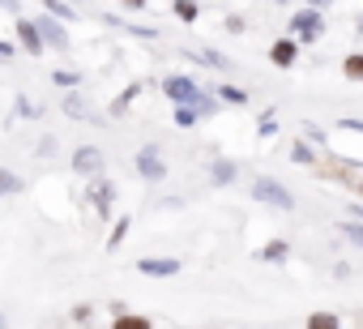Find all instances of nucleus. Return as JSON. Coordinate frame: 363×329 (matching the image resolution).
Masks as SVG:
<instances>
[{"label": "nucleus", "mask_w": 363, "mask_h": 329, "mask_svg": "<svg viewBox=\"0 0 363 329\" xmlns=\"http://www.w3.org/2000/svg\"><path fill=\"white\" fill-rule=\"evenodd\" d=\"M308 329H337V316L333 312H312L308 316Z\"/></svg>", "instance_id": "13"}, {"label": "nucleus", "mask_w": 363, "mask_h": 329, "mask_svg": "<svg viewBox=\"0 0 363 329\" xmlns=\"http://www.w3.org/2000/svg\"><path fill=\"white\" fill-rule=\"evenodd\" d=\"M282 257H286V244H269L265 248V261H282Z\"/></svg>", "instance_id": "21"}, {"label": "nucleus", "mask_w": 363, "mask_h": 329, "mask_svg": "<svg viewBox=\"0 0 363 329\" xmlns=\"http://www.w3.org/2000/svg\"><path fill=\"white\" fill-rule=\"evenodd\" d=\"M116 329H150V320H145V316H128V312H120V316H116Z\"/></svg>", "instance_id": "14"}, {"label": "nucleus", "mask_w": 363, "mask_h": 329, "mask_svg": "<svg viewBox=\"0 0 363 329\" xmlns=\"http://www.w3.org/2000/svg\"><path fill=\"white\" fill-rule=\"evenodd\" d=\"M137 269L150 274V278H171V274H179V261H171V257H141Z\"/></svg>", "instance_id": "5"}, {"label": "nucleus", "mask_w": 363, "mask_h": 329, "mask_svg": "<svg viewBox=\"0 0 363 329\" xmlns=\"http://www.w3.org/2000/svg\"><path fill=\"white\" fill-rule=\"evenodd\" d=\"M291 30L299 35V39H320V30H325V22H320V13L316 9H303V13H295V22H291Z\"/></svg>", "instance_id": "3"}, {"label": "nucleus", "mask_w": 363, "mask_h": 329, "mask_svg": "<svg viewBox=\"0 0 363 329\" xmlns=\"http://www.w3.org/2000/svg\"><path fill=\"white\" fill-rule=\"evenodd\" d=\"M269 60H274L278 69H291V65L299 60V48H295V39H278V43L269 48Z\"/></svg>", "instance_id": "7"}, {"label": "nucleus", "mask_w": 363, "mask_h": 329, "mask_svg": "<svg viewBox=\"0 0 363 329\" xmlns=\"http://www.w3.org/2000/svg\"><path fill=\"white\" fill-rule=\"evenodd\" d=\"M175 120L184 124V128H189V124H197V107H179V111H175Z\"/></svg>", "instance_id": "20"}, {"label": "nucleus", "mask_w": 363, "mask_h": 329, "mask_svg": "<svg viewBox=\"0 0 363 329\" xmlns=\"http://www.w3.org/2000/svg\"><path fill=\"white\" fill-rule=\"evenodd\" d=\"M35 30H43V35H39V43H56V48H65V43H69V39H65V30H60V26H56L52 18H43V22H39Z\"/></svg>", "instance_id": "10"}, {"label": "nucleus", "mask_w": 363, "mask_h": 329, "mask_svg": "<svg viewBox=\"0 0 363 329\" xmlns=\"http://www.w3.org/2000/svg\"><path fill=\"white\" fill-rule=\"evenodd\" d=\"M52 77H56V86H73L77 82V73H52Z\"/></svg>", "instance_id": "24"}, {"label": "nucleus", "mask_w": 363, "mask_h": 329, "mask_svg": "<svg viewBox=\"0 0 363 329\" xmlns=\"http://www.w3.org/2000/svg\"><path fill=\"white\" fill-rule=\"evenodd\" d=\"M137 172H141L145 180H162V172H167V167H162V158H158V150H154V145H145V150L137 154Z\"/></svg>", "instance_id": "6"}, {"label": "nucleus", "mask_w": 363, "mask_h": 329, "mask_svg": "<svg viewBox=\"0 0 363 329\" xmlns=\"http://www.w3.org/2000/svg\"><path fill=\"white\" fill-rule=\"evenodd\" d=\"M214 180H218V184H231V180H235V167H231V162H218V167H214Z\"/></svg>", "instance_id": "16"}, {"label": "nucleus", "mask_w": 363, "mask_h": 329, "mask_svg": "<svg viewBox=\"0 0 363 329\" xmlns=\"http://www.w3.org/2000/svg\"><path fill=\"white\" fill-rule=\"evenodd\" d=\"M90 201H94L99 214H107V210H111V184H107V180H94V184H90Z\"/></svg>", "instance_id": "9"}, {"label": "nucleus", "mask_w": 363, "mask_h": 329, "mask_svg": "<svg viewBox=\"0 0 363 329\" xmlns=\"http://www.w3.org/2000/svg\"><path fill=\"white\" fill-rule=\"evenodd\" d=\"M291 158H295V162H312V150H308L303 141H295V145H291Z\"/></svg>", "instance_id": "19"}, {"label": "nucleus", "mask_w": 363, "mask_h": 329, "mask_svg": "<svg viewBox=\"0 0 363 329\" xmlns=\"http://www.w3.org/2000/svg\"><path fill=\"white\" fill-rule=\"evenodd\" d=\"M218 99H227V103H244L248 94H244V90H235V86H223V90H218Z\"/></svg>", "instance_id": "18"}, {"label": "nucleus", "mask_w": 363, "mask_h": 329, "mask_svg": "<svg viewBox=\"0 0 363 329\" xmlns=\"http://www.w3.org/2000/svg\"><path fill=\"white\" fill-rule=\"evenodd\" d=\"M9 56H13V48H9V43H0V60H9Z\"/></svg>", "instance_id": "25"}, {"label": "nucleus", "mask_w": 363, "mask_h": 329, "mask_svg": "<svg viewBox=\"0 0 363 329\" xmlns=\"http://www.w3.org/2000/svg\"><path fill=\"white\" fill-rule=\"evenodd\" d=\"M18 35H22V43H26V52H43V43H39V30H35L30 22H22V26H18Z\"/></svg>", "instance_id": "12"}, {"label": "nucleus", "mask_w": 363, "mask_h": 329, "mask_svg": "<svg viewBox=\"0 0 363 329\" xmlns=\"http://www.w3.org/2000/svg\"><path fill=\"white\" fill-rule=\"evenodd\" d=\"M124 231H128V218H120V223H116V235H111V240H107V248H116V244H120V235H124Z\"/></svg>", "instance_id": "23"}, {"label": "nucleus", "mask_w": 363, "mask_h": 329, "mask_svg": "<svg viewBox=\"0 0 363 329\" xmlns=\"http://www.w3.org/2000/svg\"><path fill=\"white\" fill-rule=\"evenodd\" d=\"M193 56H197V60H206V65H210V69H231V60H227V56H223V52H214V48H197V52H193Z\"/></svg>", "instance_id": "11"}, {"label": "nucleus", "mask_w": 363, "mask_h": 329, "mask_svg": "<svg viewBox=\"0 0 363 329\" xmlns=\"http://www.w3.org/2000/svg\"><path fill=\"white\" fill-rule=\"evenodd\" d=\"M346 77H363V56H346Z\"/></svg>", "instance_id": "17"}, {"label": "nucleus", "mask_w": 363, "mask_h": 329, "mask_svg": "<svg viewBox=\"0 0 363 329\" xmlns=\"http://www.w3.org/2000/svg\"><path fill=\"white\" fill-rule=\"evenodd\" d=\"M252 193H257V201H265V206H274V210H291V206H295V197H291L278 180H269V176H261V180L252 184Z\"/></svg>", "instance_id": "1"}, {"label": "nucleus", "mask_w": 363, "mask_h": 329, "mask_svg": "<svg viewBox=\"0 0 363 329\" xmlns=\"http://www.w3.org/2000/svg\"><path fill=\"white\" fill-rule=\"evenodd\" d=\"M0 329H5V316H0Z\"/></svg>", "instance_id": "26"}, {"label": "nucleus", "mask_w": 363, "mask_h": 329, "mask_svg": "<svg viewBox=\"0 0 363 329\" xmlns=\"http://www.w3.org/2000/svg\"><path fill=\"white\" fill-rule=\"evenodd\" d=\"M73 172H82V176H99V172H103V154H99L94 145H82V150L73 154Z\"/></svg>", "instance_id": "4"}, {"label": "nucleus", "mask_w": 363, "mask_h": 329, "mask_svg": "<svg viewBox=\"0 0 363 329\" xmlns=\"http://www.w3.org/2000/svg\"><path fill=\"white\" fill-rule=\"evenodd\" d=\"M60 107H65V116H73V120H94V111H90V103H86L82 94H69Z\"/></svg>", "instance_id": "8"}, {"label": "nucleus", "mask_w": 363, "mask_h": 329, "mask_svg": "<svg viewBox=\"0 0 363 329\" xmlns=\"http://www.w3.org/2000/svg\"><path fill=\"white\" fill-rule=\"evenodd\" d=\"M162 94H167V99H175L179 107H197L201 86H197V82H189V77H167V82H162Z\"/></svg>", "instance_id": "2"}, {"label": "nucleus", "mask_w": 363, "mask_h": 329, "mask_svg": "<svg viewBox=\"0 0 363 329\" xmlns=\"http://www.w3.org/2000/svg\"><path fill=\"white\" fill-rule=\"evenodd\" d=\"M175 13L184 18V22H197V5H175Z\"/></svg>", "instance_id": "22"}, {"label": "nucleus", "mask_w": 363, "mask_h": 329, "mask_svg": "<svg viewBox=\"0 0 363 329\" xmlns=\"http://www.w3.org/2000/svg\"><path fill=\"white\" fill-rule=\"evenodd\" d=\"M0 193H22V180L13 172H0Z\"/></svg>", "instance_id": "15"}]
</instances>
